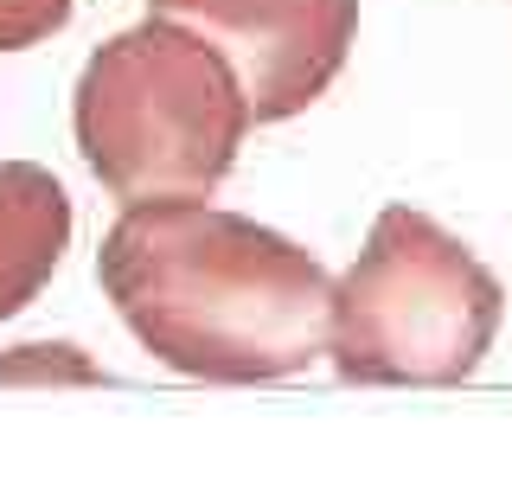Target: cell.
Instances as JSON below:
<instances>
[{"label":"cell","mask_w":512,"mask_h":493,"mask_svg":"<svg viewBox=\"0 0 512 493\" xmlns=\"http://www.w3.org/2000/svg\"><path fill=\"white\" fill-rule=\"evenodd\" d=\"M148 13L231 65L250 122H288L320 103L359 39V0H148Z\"/></svg>","instance_id":"obj_4"},{"label":"cell","mask_w":512,"mask_h":493,"mask_svg":"<svg viewBox=\"0 0 512 493\" xmlns=\"http://www.w3.org/2000/svg\"><path fill=\"white\" fill-rule=\"evenodd\" d=\"M506 321V289L429 212L384 205L333 282L327 359L346 385H461Z\"/></svg>","instance_id":"obj_3"},{"label":"cell","mask_w":512,"mask_h":493,"mask_svg":"<svg viewBox=\"0 0 512 493\" xmlns=\"http://www.w3.org/2000/svg\"><path fill=\"white\" fill-rule=\"evenodd\" d=\"M71 244V199L39 161L0 167V321L52 282Z\"/></svg>","instance_id":"obj_5"},{"label":"cell","mask_w":512,"mask_h":493,"mask_svg":"<svg viewBox=\"0 0 512 493\" xmlns=\"http://www.w3.org/2000/svg\"><path fill=\"white\" fill-rule=\"evenodd\" d=\"M244 129L250 103L231 65L154 13L96 45L77 77V148L122 205L218 193Z\"/></svg>","instance_id":"obj_2"},{"label":"cell","mask_w":512,"mask_h":493,"mask_svg":"<svg viewBox=\"0 0 512 493\" xmlns=\"http://www.w3.org/2000/svg\"><path fill=\"white\" fill-rule=\"evenodd\" d=\"M0 385H103V365L71 340H32L0 353Z\"/></svg>","instance_id":"obj_6"},{"label":"cell","mask_w":512,"mask_h":493,"mask_svg":"<svg viewBox=\"0 0 512 493\" xmlns=\"http://www.w3.org/2000/svg\"><path fill=\"white\" fill-rule=\"evenodd\" d=\"M96 282L160 365L205 385H269L327 359L333 276L295 237L224 205H128L96 250Z\"/></svg>","instance_id":"obj_1"},{"label":"cell","mask_w":512,"mask_h":493,"mask_svg":"<svg viewBox=\"0 0 512 493\" xmlns=\"http://www.w3.org/2000/svg\"><path fill=\"white\" fill-rule=\"evenodd\" d=\"M77 0H0V52H26V45L52 39L71 20Z\"/></svg>","instance_id":"obj_7"}]
</instances>
